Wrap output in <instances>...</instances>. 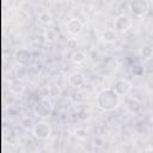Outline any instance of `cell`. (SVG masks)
<instances>
[{"instance_id": "obj_1", "label": "cell", "mask_w": 153, "mask_h": 153, "mask_svg": "<svg viewBox=\"0 0 153 153\" xmlns=\"http://www.w3.org/2000/svg\"><path fill=\"white\" fill-rule=\"evenodd\" d=\"M121 104V97L115 92L112 87L103 88L98 92L96 97V105L102 111L109 112L114 111Z\"/></svg>"}, {"instance_id": "obj_2", "label": "cell", "mask_w": 153, "mask_h": 153, "mask_svg": "<svg viewBox=\"0 0 153 153\" xmlns=\"http://www.w3.org/2000/svg\"><path fill=\"white\" fill-rule=\"evenodd\" d=\"M53 110H54V105H53V102L50 100V98L48 97H42L39 98L35 105H33V114L41 118V120H45L48 118L51 114H53Z\"/></svg>"}, {"instance_id": "obj_3", "label": "cell", "mask_w": 153, "mask_h": 153, "mask_svg": "<svg viewBox=\"0 0 153 153\" xmlns=\"http://www.w3.org/2000/svg\"><path fill=\"white\" fill-rule=\"evenodd\" d=\"M51 126L49 122L45 121H38L35 123V127L32 129V134L38 140H48L51 135Z\"/></svg>"}, {"instance_id": "obj_4", "label": "cell", "mask_w": 153, "mask_h": 153, "mask_svg": "<svg viewBox=\"0 0 153 153\" xmlns=\"http://www.w3.org/2000/svg\"><path fill=\"white\" fill-rule=\"evenodd\" d=\"M129 10L134 16L143 17L149 10V4L146 0H131L129 2Z\"/></svg>"}, {"instance_id": "obj_5", "label": "cell", "mask_w": 153, "mask_h": 153, "mask_svg": "<svg viewBox=\"0 0 153 153\" xmlns=\"http://www.w3.org/2000/svg\"><path fill=\"white\" fill-rule=\"evenodd\" d=\"M13 59L19 66H26L32 59V53L27 48H18L13 54Z\"/></svg>"}, {"instance_id": "obj_6", "label": "cell", "mask_w": 153, "mask_h": 153, "mask_svg": "<svg viewBox=\"0 0 153 153\" xmlns=\"http://www.w3.org/2000/svg\"><path fill=\"white\" fill-rule=\"evenodd\" d=\"M115 31L120 33L127 32L131 26V19L127 14H118L115 18Z\"/></svg>"}, {"instance_id": "obj_7", "label": "cell", "mask_w": 153, "mask_h": 153, "mask_svg": "<svg viewBox=\"0 0 153 153\" xmlns=\"http://www.w3.org/2000/svg\"><path fill=\"white\" fill-rule=\"evenodd\" d=\"M112 88L115 90V92L120 96V97H124L127 96L130 90H131V82L127 79H117L112 86Z\"/></svg>"}, {"instance_id": "obj_8", "label": "cell", "mask_w": 153, "mask_h": 153, "mask_svg": "<svg viewBox=\"0 0 153 153\" xmlns=\"http://www.w3.org/2000/svg\"><path fill=\"white\" fill-rule=\"evenodd\" d=\"M82 29H84V24H82V22H81L80 19H78V18H72V19H69V20L67 22V24H66V30H67V32L71 33V35H73V36L79 35V33L82 31Z\"/></svg>"}, {"instance_id": "obj_9", "label": "cell", "mask_w": 153, "mask_h": 153, "mask_svg": "<svg viewBox=\"0 0 153 153\" xmlns=\"http://www.w3.org/2000/svg\"><path fill=\"white\" fill-rule=\"evenodd\" d=\"M85 81H86V80H85V76H84V74L80 73V72H74V73L69 74V76H68V82H69V85L73 86V87H76V88L84 86V85H85Z\"/></svg>"}, {"instance_id": "obj_10", "label": "cell", "mask_w": 153, "mask_h": 153, "mask_svg": "<svg viewBox=\"0 0 153 153\" xmlns=\"http://www.w3.org/2000/svg\"><path fill=\"white\" fill-rule=\"evenodd\" d=\"M100 38L105 43H114L117 39V32L115 30H112V29H105L102 32Z\"/></svg>"}, {"instance_id": "obj_11", "label": "cell", "mask_w": 153, "mask_h": 153, "mask_svg": "<svg viewBox=\"0 0 153 153\" xmlns=\"http://www.w3.org/2000/svg\"><path fill=\"white\" fill-rule=\"evenodd\" d=\"M10 90L16 93V94H20L23 93V91L25 90V86H24V82L19 79H14L10 82Z\"/></svg>"}, {"instance_id": "obj_12", "label": "cell", "mask_w": 153, "mask_h": 153, "mask_svg": "<svg viewBox=\"0 0 153 153\" xmlns=\"http://www.w3.org/2000/svg\"><path fill=\"white\" fill-rule=\"evenodd\" d=\"M71 60L74 65H81L86 61V54L82 50H75L73 51V54L71 55Z\"/></svg>"}, {"instance_id": "obj_13", "label": "cell", "mask_w": 153, "mask_h": 153, "mask_svg": "<svg viewBox=\"0 0 153 153\" xmlns=\"http://www.w3.org/2000/svg\"><path fill=\"white\" fill-rule=\"evenodd\" d=\"M139 54L143 60H149L153 57V48L148 44H145L139 49Z\"/></svg>"}, {"instance_id": "obj_14", "label": "cell", "mask_w": 153, "mask_h": 153, "mask_svg": "<svg viewBox=\"0 0 153 153\" xmlns=\"http://www.w3.org/2000/svg\"><path fill=\"white\" fill-rule=\"evenodd\" d=\"M53 14L48 11V10H44V11H42L39 14H38V20H39V23H42V24H44V25H49V24H51L53 23Z\"/></svg>"}, {"instance_id": "obj_15", "label": "cell", "mask_w": 153, "mask_h": 153, "mask_svg": "<svg viewBox=\"0 0 153 153\" xmlns=\"http://www.w3.org/2000/svg\"><path fill=\"white\" fill-rule=\"evenodd\" d=\"M59 38V32L55 29H47L44 31V39L48 43H53Z\"/></svg>"}, {"instance_id": "obj_16", "label": "cell", "mask_w": 153, "mask_h": 153, "mask_svg": "<svg viewBox=\"0 0 153 153\" xmlns=\"http://www.w3.org/2000/svg\"><path fill=\"white\" fill-rule=\"evenodd\" d=\"M127 108H128V110H129L130 112H137V111L141 109V104H140V102H137L136 99L130 98V99L128 100V103H127Z\"/></svg>"}, {"instance_id": "obj_17", "label": "cell", "mask_w": 153, "mask_h": 153, "mask_svg": "<svg viewBox=\"0 0 153 153\" xmlns=\"http://www.w3.org/2000/svg\"><path fill=\"white\" fill-rule=\"evenodd\" d=\"M74 136H75L78 140L85 141V140H87V137H88V134H87V130H86L85 128H82V127H79V128H76V129L74 130Z\"/></svg>"}, {"instance_id": "obj_18", "label": "cell", "mask_w": 153, "mask_h": 153, "mask_svg": "<svg viewBox=\"0 0 153 153\" xmlns=\"http://www.w3.org/2000/svg\"><path fill=\"white\" fill-rule=\"evenodd\" d=\"M131 73L135 75V76H141L142 74H143V72H145V68L141 66V65H139V63H136V65H134L133 67H131Z\"/></svg>"}, {"instance_id": "obj_19", "label": "cell", "mask_w": 153, "mask_h": 153, "mask_svg": "<svg viewBox=\"0 0 153 153\" xmlns=\"http://www.w3.org/2000/svg\"><path fill=\"white\" fill-rule=\"evenodd\" d=\"M22 124H23V127L25 129H33V127H35V123L32 122L31 118H24L23 122H22Z\"/></svg>"}, {"instance_id": "obj_20", "label": "cell", "mask_w": 153, "mask_h": 153, "mask_svg": "<svg viewBox=\"0 0 153 153\" xmlns=\"http://www.w3.org/2000/svg\"><path fill=\"white\" fill-rule=\"evenodd\" d=\"M67 44H68L69 48H75V45H76V41H75L74 38H69L68 42H67Z\"/></svg>"}, {"instance_id": "obj_21", "label": "cell", "mask_w": 153, "mask_h": 153, "mask_svg": "<svg viewBox=\"0 0 153 153\" xmlns=\"http://www.w3.org/2000/svg\"><path fill=\"white\" fill-rule=\"evenodd\" d=\"M142 153H153V148H146L142 151Z\"/></svg>"}, {"instance_id": "obj_22", "label": "cell", "mask_w": 153, "mask_h": 153, "mask_svg": "<svg viewBox=\"0 0 153 153\" xmlns=\"http://www.w3.org/2000/svg\"><path fill=\"white\" fill-rule=\"evenodd\" d=\"M151 128L153 129V117H152V120H151Z\"/></svg>"}, {"instance_id": "obj_23", "label": "cell", "mask_w": 153, "mask_h": 153, "mask_svg": "<svg viewBox=\"0 0 153 153\" xmlns=\"http://www.w3.org/2000/svg\"><path fill=\"white\" fill-rule=\"evenodd\" d=\"M31 153H36V152H31Z\"/></svg>"}]
</instances>
